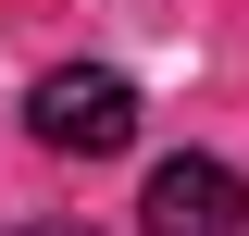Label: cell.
Listing matches in <instances>:
<instances>
[{
    "mask_svg": "<svg viewBox=\"0 0 249 236\" xmlns=\"http://www.w3.org/2000/svg\"><path fill=\"white\" fill-rule=\"evenodd\" d=\"M37 149H62V162H112V149H137V87H124L112 62H50L25 100Z\"/></svg>",
    "mask_w": 249,
    "mask_h": 236,
    "instance_id": "1",
    "label": "cell"
},
{
    "mask_svg": "<svg viewBox=\"0 0 249 236\" xmlns=\"http://www.w3.org/2000/svg\"><path fill=\"white\" fill-rule=\"evenodd\" d=\"M137 236H249V174L212 149H175L137 199Z\"/></svg>",
    "mask_w": 249,
    "mask_h": 236,
    "instance_id": "2",
    "label": "cell"
},
{
    "mask_svg": "<svg viewBox=\"0 0 249 236\" xmlns=\"http://www.w3.org/2000/svg\"><path fill=\"white\" fill-rule=\"evenodd\" d=\"M13 236H88V224H13Z\"/></svg>",
    "mask_w": 249,
    "mask_h": 236,
    "instance_id": "3",
    "label": "cell"
}]
</instances>
